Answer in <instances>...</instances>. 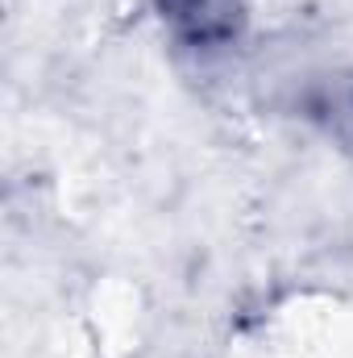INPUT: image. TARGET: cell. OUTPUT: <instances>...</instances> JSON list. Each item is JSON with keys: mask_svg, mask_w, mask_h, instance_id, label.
Returning <instances> with one entry per match:
<instances>
[{"mask_svg": "<svg viewBox=\"0 0 353 358\" xmlns=\"http://www.w3.org/2000/svg\"><path fill=\"white\" fill-rule=\"evenodd\" d=\"M158 8L191 50L225 46L241 21V0H158Z\"/></svg>", "mask_w": 353, "mask_h": 358, "instance_id": "cell-1", "label": "cell"}]
</instances>
